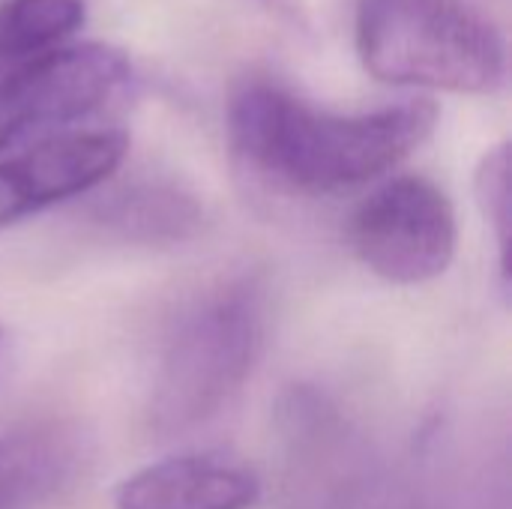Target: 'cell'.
Wrapping results in <instances>:
<instances>
[{
    "label": "cell",
    "mask_w": 512,
    "mask_h": 509,
    "mask_svg": "<svg viewBox=\"0 0 512 509\" xmlns=\"http://www.w3.org/2000/svg\"><path fill=\"white\" fill-rule=\"evenodd\" d=\"M435 123L429 99L336 114L270 78H246L228 102V138L240 162L303 195H339L384 177L429 141Z\"/></svg>",
    "instance_id": "6da1fadb"
},
{
    "label": "cell",
    "mask_w": 512,
    "mask_h": 509,
    "mask_svg": "<svg viewBox=\"0 0 512 509\" xmlns=\"http://www.w3.org/2000/svg\"><path fill=\"white\" fill-rule=\"evenodd\" d=\"M357 51L378 81L450 93L507 84V30L477 0H357Z\"/></svg>",
    "instance_id": "7a4b0ae2"
},
{
    "label": "cell",
    "mask_w": 512,
    "mask_h": 509,
    "mask_svg": "<svg viewBox=\"0 0 512 509\" xmlns=\"http://www.w3.org/2000/svg\"><path fill=\"white\" fill-rule=\"evenodd\" d=\"M264 291L231 282L180 318L159 357L150 390V426L180 435L213 420L252 375L264 348Z\"/></svg>",
    "instance_id": "3957f363"
},
{
    "label": "cell",
    "mask_w": 512,
    "mask_h": 509,
    "mask_svg": "<svg viewBox=\"0 0 512 509\" xmlns=\"http://www.w3.org/2000/svg\"><path fill=\"white\" fill-rule=\"evenodd\" d=\"M132 84L129 57L102 42L63 45L0 78V159L114 105Z\"/></svg>",
    "instance_id": "277c9868"
},
{
    "label": "cell",
    "mask_w": 512,
    "mask_h": 509,
    "mask_svg": "<svg viewBox=\"0 0 512 509\" xmlns=\"http://www.w3.org/2000/svg\"><path fill=\"white\" fill-rule=\"evenodd\" d=\"M294 486L303 509H429L411 480L390 471L315 393L282 408Z\"/></svg>",
    "instance_id": "5b68a950"
},
{
    "label": "cell",
    "mask_w": 512,
    "mask_h": 509,
    "mask_svg": "<svg viewBox=\"0 0 512 509\" xmlns=\"http://www.w3.org/2000/svg\"><path fill=\"white\" fill-rule=\"evenodd\" d=\"M351 246L363 267L393 285H423L456 258V210L426 177H396L372 192L351 219Z\"/></svg>",
    "instance_id": "8992f818"
},
{
    "label": "cell",
    "mask_w": 512,
    "mask_h": 509,
    "mask_svg": "<svg viewBox=\"0 0 512 509\" xmlns=\"http://www.w3.org/2000/svg\"><path fill=\"white\" fill-rule=\"evenodd\" d=\"M120 129H72L0 159V228L105 183L123 162Z\"/></svg>",
    "instance_id": "52a82bcc"
},
{
    "label": "cell",
    "mask_w": 512,
    "mask_h": 509,
    "mask_svg": "<svg viewBox=\"0 0 512 509\" xmlns=\"http://www.w3.org/2000/svg\"><path fill=\"white\" fill-rule=\"evenodd\" d=\"M258 495L252 468L219 453H195L129 474L114 489V509H249Z\"/></svg>",
    "instance_id": "ba28073f"
},
{
    "label": "cell",
    "mask_w": 512,
    "mask_h": 509,
    "mask_svg": "<svg viewBox=\"0 0 512 509\" xmlns=\"http://www.w3.org/2000/svg\"><path fill=\"white\" fill-rule=\"evenodd\" d=\"M90 456L75 423H36L0 435V509H39L66 492Z\"/></svg>",
    "instance_id": "9c48e42d"
},
{
    "label": "cell",
    "mask_w": 512,
    "mask_h": 509,
    "mask_svg": "<svg viewBox=\"0 0 512 509\" xmlns=\"http://www.w3.org/2000/svg\"><path fill=\"white\" fill-rule=\"evenodd\" d=\"M99 219L123 240L177 243L195 234L201 225V207L192 195L174 186L141 183L108 198L99 207Z\"/></svg>",
    "instance_id": "30bf717a"
},
{
    "label": "cell",
    "mask_w": 512,
    "mask_h": 509,
    "mask_svg": "<svg viewBox=\"0 0 512 509\" xmlns=\"http://www.w3.org/2000/svg\"><path fill=\"white\" fill-rule=\"evenodd\" d=\"M84 0H3L0 3V78L36 63L84 24Z\"/></svg>",
    "instance_id": "8fae6325"
},
{
    "label": "cell",
    "mask_w": 512,
    "mask_h": 509,
    "mask_svg": "<svg viewBox=\"0 0 512 509\" xmlns=\"http://www.w3.org/2000/svg\"><path fill=\"white\" fill-rule=\"evenodd\" d=\"M474 195L483 219L495 231L501 282L504 288H510V144L507 141H501L480 159L474 174Z\"/></svg>",
    "instance_id": "7c38bea8"
},
{
    "label": "cell",
    "mask_w": 512,
    "mask_h": 509,
    "mask_svg": "<svg viewBox=\"0 0 512 509\" xmlns=\"http://www.w3.org/2000/svg\"><path fill=\"white\" fill-rule=\"evenodd\" d=\"M258 3H261V6H267L270 12H276V15L288 18L291 24H297V21L303 18V12H300L297 0H258Z\"/></svg>",
    "instance_id": "4fadbf2b"
}]
</instances>
